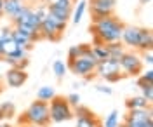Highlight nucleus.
<instances>
[{
	"label": "nucleus",
	"instance_id": "cd10ccee",
	"mask_svg": "<svg viewBox=\"0 0 153 127\" xmlns=\"http://www.w3.org/2000/svg\"><path fill=\"white\" fill-rule=\"evenodd\" d=\"M49 2H52L57 7L66 9V10H73V4H75V0H49Z\"/></svg>",
	"mask_w": 153,
	"mask_h": 127
},
{
	"label": "nucleus",
	"instance_id": "9d476101",
	"mask_svg": "<svg viewBox=\"0 0 153 127\" xmlns=\"http://www.w3.org/2000/svg\"><path fill=\"white\" fill-rule=\"evenodd\" d=\"M28 80V73L26 70H19V68H9L5 73V82L9 87H21L25 85V82Z\"/></svg>",
	"mask_w": 153,
	"mask_h": 127
},
{
	"label": "nucleus",
	"instance_id": "b1692460",
	"mask_svg": "<svg viewBox=\"0 0 153 127\" xmlns=\"http://www.w3.org/2000/svg\"><path fill=\"white\" fill-rule=\"evenodd\" d=\"M66 63H63L61 59H57V61H54V65H52V71H54V75H56V78H59V80H63V77L66 75Z\"/></svg>",
	"mask_w": 153,
	"mask_h": 127
},
{
	"label": "nucleus",
	"instance_id": "6e6552de",
	"mask_svg": "<svg viewBox=\"0 0 153 127\" xmlns=\"http://www.w3.org/2000/svg\"><path fill=\"white\" fill-rule=\"evenodd\" d=\"M96 61L92 59H87V58H76L73 61H68L66 63V68L71 71V73H75L78 77H89V75H94V68H96Z\"/></svg>",
	"mask_w": 153,
	"mask_h": 127
},
{
	"label": "nucleus",
	"instance_id": "e433bc0d",
	"mask_svg": "<svg viewBox=\"0 0 153 127\" xmlns=\"http://www.w3.org/2000/svg\"><path fill=\"white\" fill-rule=\"evenodd\" d=\"M4 14V0H0V16Z\"/></svg>",
	"mask_w": 153,
	"mask_h": 127
},
{
	"label": "nucleus",
	"instance_id": "58836bf2",
	"mask_svg": "<svg viewBox=\"0 0 153 127\" xmlns=\"http://www.w3.org/2000/svg\"><path fill=\"white\" fill-rule=\"evenodd\" d=\"M4 58V49H2V44H0V59Z\"/></svg>",
	"mask_w": 153,
	"mask_h": 127
},
{
	"label": "nucleus",
	"instance_id": "473e14b6",
	"mask_svg": "<svg viewBox=\"0 0 153 127\" xmlns=\"http://www.w3.org/2000/svg\"><path fill=\"white\" fill-rule=\"evenodd\" d=\"M122 78H124V73H113V75H108V77H105V82L115 84V82H120Z\"/></svg>",
	"mask_w": 153,
	"mask_h": 127
},
{
	"label": "nucleus",
	"instance_id": "ddd939ff",
	"mask_svg": "<svg viewBox=\"0 0 153 127\" xmlns=\"http://www.w3.org/2000/svg\"><path fill=\"white\" fill-rule=\"evenodd\" d=\"M31 12H33V5H30V4H25L23 7H21V10H18L12 18H10V21H12V25L14 26H19V25H26L30 19V16H31Z\"/></svg>",
	"mask_w": 153,
	"mask_h": 127
},
{
	"label": "nucleus",
	"instance_id": "79ce46f5",
	"mask_svg": "<svg viewBox=\"0 0 153 127\" xmlns=\"http://www.w3.org/2000/svg\"><path fill=\"white\" fill-rule=\"evenodd\" d=\"M118 127H124V126H122V124H118Z\"/></svg>",
	"mask_w": 153,
	"mask_h": 127
},
{
	"label": "nucleus",
	"instance_id": "37998d69",
	"mask_svg": "<svg viewBox=\"0 0 153 127\" xmlns=\"http://www.w3.org/2000/svg\"><path fill=\"white\" fill-rule=\"evenodd\" d=\"M45 2H49V0H45Z\"/></svg>",
	"mask_w": 153,
	"mask_h": 127
},
{
	"label": "nucleus",
	"instance_id": "6ab92c4d",
	"mask_svg": "<svg viewBox=\"0 0 153 127\" xmlns=\"http://www.w3.org/2000/svg\"><path fill=\"white\" fill-rule=\"evenodd\" d=\"M75 127H101V120L96 117V113L91 117H76Z\"/></svg>",
	"mask_w": 153,
	"mask_h": 127
},
{
	"label": "nucleus",
	"instance_id": "c756f323",
	"mask_svg": "<svg viewBox=\"0 0 153 127\" xmlns=\"http://www.w3.org/2000/svg\"><path fill=\"white\" fill-rule=\"evenodd\" d=\"M7 40H12V28H0V44L7 42Z\"/></svg>",
	"mask_w": 153,
	"mask_h": 127
},
{
	"label": "nucleus",
	"instance_id": "dca6fc26",
	"mask_svg": "<svg viewBox=\"0 0 153 127\" xmlns=\"http://www.w3.org/2000/svg\"><path fill=\"white\" fill-rule=\"evenodd\" d=\"M125 106L127 110H146V108H152V105L143 96H132L125 101Z\"/></svg>",
	"mask_w": 153,
	"mask_h": 127
},
{
	"label": "nucleus",
	"instance_id": "39448f33",
	"mask_svg": "<svg viewBox=\"0 0 153 127\" xmlns=\"http://www.w3.org/2000/svg\"><path fill=\"white\" fill-rule=\"evenodd\" d=\"M120 63V70L124 73V77H139L143 73V61L137 54L134 52H125L122 59L118 61Z\"/></svg>",
	"mask_w": 153,
	"mask_h": 127
},
{
	"label": "nucleus",
	"instance_id": "4be33fe9",
	"mask_svg": "<svg viewBox=\"0 0 153 127\" xmlns=\"http://www.w3.org/2000/svg\"><path fill=\"white\" fill-rule=\"evenodd\" d=\"M85 10H87V0H80L78 4H76V7L75 10H71V14H73V23L75 25H78L80 21H82V18H84V14H85Z\"/></svg>",
	"mask_w": 153,
	"mask_h": 127
},
{
	"label": "nucleus",
	"instance_id": "f3484780",
	"mask_svg": "<svg viewBox=\"0 0 153 127\" xmlns=\"http://www.w3.org/2000/svg\"><path fill=\"white\" fill-rule=\"evenodd\" d=\"M14 117H16V105L12 101L2 103L0 105V122H7Z\"/></svg>",
	"mask_w": 153,
	"mask_h": 127
},
{
	"label": "nucleus",
	"instance_id": "aec40b11",
	"mask_svg": "<svg viewBox=\"0 0 153 127\" xmlns=\"http://www.w3.org/2000/svg\"><path fill=\"white\" fill-rule=\"evenodd\" d=\"M137 85L141 87V96L152 105V101H153V84H148V82H144L143 78L139 77L137 78Z\"/></svg>",
	"mask_w": 153,
	"mask_h": 127
},
{
	"label": "nucleus",
	"instance_id": "2f4dec72",
	"mask_svg": "<svg viewBox=\"0 0 153 127\" xmlns=\"http://www.w3.org/2000/svg\"><path fill=\"white\" fill-rule=\"evenodd\" d=\"M141 61H143V63H146L148 66H152V65H153V52H152V51H144Z\"/></svg>",
	"mask_w": 153,
	"mask_h": 127
},
{
	"label": "nucleus",
	"instance_id": "1a4fd4ad",
	"mask_svg": "<svg viewBox=\"0 0 153 127\" xmlns=\"http://www.w3.org/2000/svg\"><path fill=\"white\" fill-rule=\"evenodd\" d=\"M94 73L96 75H99L101 78L108 77V75H113V73H122V70H120V63L115 61V59L99 61V63L96 65V68H94Z\"/></svg>",
	"mask_w": 153,
	"mask_h": 127
},
{
	"label": "nucleus",
	"instance_id": "20e7f679",
	"mask_svg": "<svg viewBox=\"0 0 153 127\" xmlns=\"http://www.w3.org/2000/svg\"><path fill=\"white\" fill-rule=\"evenodd\" d=\"M65 30H66V23L57 21L56 18H52V16L47 14L45 19L40 23L38 33H40L42 39H47V40H51V42H57V40L63 37Z\"/></svg>",
	"mask_w": 153,
	"mask_h": 127
},
{
	"label": "nucleus",
	"instance_id": "412c9836",
	"mask_svg": "<svg viewBox=\"0 0 153 127\" xmlns=\"http://www.w3.org/2000/svg\"><path fill=\"white\" fill-rule=\"evenodd\" d=\"M54 96H56V92H54V89L51 85H42L37 91V99L38 101H44V103H49Z\"/></svg>",
	"mask_w": 153,
	"mask_h": 127
},
{
	"label": "nucleus",
	"instance_id": "4c0bfd02",
	"mask_svg": "<svg viewBox=\"0 0 153 127\" xmlns=\"http://www.w3.org/2000/svg\"><path fill=\"white\" fill-rule=\"evenodd\" d=\"M0 127H12L10 124H7V122H4V124H0Z\"/></svg>",
	"mask_w": 153,
	"mask_h": 127
},
{
	"label": "nucleus",
	"instance_id": "c9c22d12",
	"mask_svg": "<svg viewBox=\"0 0 153 127\" xmlns=\"http://www.w3.org/2000/svg\"><path fill=\"white\" fill-rule=\"evenodd\" d=\"M2 91H4V78L0 75V94H2Z\"/></svg>",
	"mask_w": 153,
	"mask_h": 127
},
{
	"label": "nucleus",
	"instance_id": "393cba45",
	"mask_svg": "<svg viewBox=\"0 0 153 127\" xmlns=\"http://www.w3.org/2000/svg\"><path fill=\"white\" fill-rule=\"evenodd\" d=\"M101 127H118V110H111L105 122H101Z\"/></svg>",
	"mask_w": 153,
	"mask_h": 127
},
{
	"label": "nucleus",
	"instance_id": "72a5a7b5",
	"mask_svg": "<svg viewBox=\"0 0 153 127\" xmlns=\"http://www.w3.org/2000/svg\"><path fill=\"white\" fill-rule=\"evenodd\" d=\"M141 78H143L144 82H148V84H153V70H146L144 73H141Z\"/></svg>",
	"mask_w": 153,
	"mask_h": 127
},
{
	"label": "nucleus",
	"instance_id": "5701e85b",
	"mask_svg": "<svg viewBox=\"0 0 153 127\" xmlns=\"http://www.w3.org/2000/svg\"><path fill=\"white\" fill-rule=\"evenodd\" d=\"M92 47V54H94L96 61L99 63V61H106V59H110L108 56V49H106V44H101V45H91Z\"/></svg>",
	"mask_w": 153,
	"mask_h": 127
},
{
	"label": "nucleus",
	"instance_id": "9b49d317",
	"mask_svg": "<svg viewBox=\"0 0 153 127\" xmlns=\"http://www.w3.org/2000/svg\"><path fill=\"white\" fill-rule=\"evenodd\" d=\"M139 30L137 26H124V31H122V39L120 42L124 44V47H134L137 45V40H139Z\"/></svg>",
	"mask_w": 153,
	"mask_h": 127
},
{
	"label": "nucleus",
	"instance_id": "4468645a",
	"mask_svg": "<svg viewBox=\"0 0 153 127\" xmlns=\"http://www.w3.org/2000/svg\"><path fill=\"white\" fill-rule=\"evenodd\" d=\"M47 10H49V16L56 18L57 21H63V23H68V19L71 18V10L61 9V7H57L56 4H52V2H47Z\"/></svg>",
	"mask_w": 153,
	"mask_h": 127
},
{
	"label": "nucleus",
	"instance_id": "f704fd0d",
	"mask_svg": "<svg viewBox=\"0 0 153 127\" xmlns=\"http://www.w3.org/2000/svg\"><path fill=\"white\" fill-rule=\"evenodd\" d=\"M96 91H97V92H103V94H106V96L113 94V89L108 87V85H96Z\"/></svg>",
	"mask_w": 153,
	"mask_h": 127
},
{
	"label": "nucleus",
	"instance_id": "a878e982",
	"mask_svg": "<svg viewBox=\"0 0 153 127\" xmlns=\"http://www.w3.org/2000/svg\"><path fill=\"white\" fill-rule=\"evenodd\" d=\"M82 52H84V44L70 47V51H68V61H73V59L80 58V56H82Z\"/></svg>",
	"mask_w": 153,
	"mask_h": 127
},
{
	"label": "nucleus",
	"instance_id": "7ed1b4c3",
	"mask_svg": "<svg viewBox=\"0 0 153 127\" xmlns=\"http://www.w3.org/2000/svg\"><path fill=\"white\" fill-rule=\"evenodd\" d=\"M49 117H51V122L61 124V122L71 120L75 115H73V108L68 105L66 98L56 94L54 98L49 101Z\"/></svg>",
	"mask_w": 153,
	"mask_h": 127
},
{
	"label": "nucleus",
	"instance_id": "0eeeda50",
	"mask_svg": "<svg viewBox=\"0 0 153 127\" xmlns=\"http://www.w3.org/2000/svg\"><path fill=\"white\" fill-rule=\"evenodd\" d=\"M152 115H153L152 108H146V110H127L122 126L124 127H144V124L153 118Z\"/></svg>",
	"mask_w": 153,
	"mask_h": 127
},
{
	"label": "nucleus",
	"instance_id": "a19ab883",
	"mask_svg": "<svg viewBox=\"0 0 153 127\" xmlns=\"http://www.w3.org/2000/svg\"><path fill=\"white\" fill-rule=\"evenodd\" d=\"M21 127H38V126H31V124H25V126H21Z\"/></svg>",
	"mask_w": 153,
	"mask_h": 127
},
{
	"label": "nucleus",
	"instance_id": "423d86ee",
	"mask_svg": "<svg viewBox=\"0 0 153 127\" xmlns=\"http://www.w3.org/2000/svg\"><path fill=\"white\" fill-rule=\"evenodd\" d=\"M87 4H91V16H92V23H94L101 18L113 16L117 0H89Z\"/></svg>",
	"mask_w": 153,
	"mask_h": 127
},
{
	"label": "nucleus",
	"instance_id": "2eb2a0df",
	"mask_svg": "<svg viewBox=\"0 0 153 127\" xmlns=\"http://www.w3.org/2000/svg\"><path fill=\"white\" fill-rule=\"evenodd\" d=\"M106 49H108V56H110V59H115V61H120L122 56L125 54V47L122 45V42H111V44H106Z\"/></svg>",
	"mask_w": 153,
	"mask_h": 127
},
{
	"label": "nucleus",
	"instance_id": "ea45409f",
	"mask_svg": "<svg viewBox=\"0 0 153 127\" xmlns=\"http://www.w3.org/2000/svg\"><path fill=\"white\" fill-rule=\"evenodd\" d=\"M139 2H141V4H143V5H144V4H150L152 0H139Z\"/></svg>",
	"mask_w": 153,
	"mask_h": 127
},
{
	"label": "nucleus",
	"instance_id": "bb28decb",
	"mask_svg": "<svg viewBox=\"0 0 153 127\" xmlns=\"http://www.w3.org/2000/svg\"><path fill=\"white\" fill-rule=\"evenodd\" d=\"M2 49H4V56H10L14 51L18 49V45H16V42H14V40H7V42H4V44H2Z\"/></svg>",
	"mask_w": 153,
	"mask_h": 127
},
{
	"label": "nucleus",
	"instance_id": "f257e3e1",
	"mask_svg": "<svg viewBox=\"0 0 153 127\" xmlns=\"http://www.w3.org/2000/svg\"><path fill=\"white\" fill-rule=\"evenodd\" d=\"M124 26H125L124 23L113 14V16L101 18V19L94 21V23L89 26V31H91V35L96 37L99 42H103V44H111V42H120Z\"/></svg>",
	"mask_w": 153,
	"mask_h": 127
},
{
	"label": "nucleus",
	"instance_id": "f8f14e48",
	"mask_svg": "<svg viewBox=\"0 0 153 127\" xmlns=\"http://www.w3.org/2000/svg\"><path fill=\"white\" fill-rule=\"evenodd\" d=\"M153 47V35L150 28H141L139 30V40H137V45L136 49H139L141 52L144 51H152Z\"/></svg>",
	"mask_w": 153,
	"mask_h": 127
},
{
	"label": "nucleus",
	"instance_id": "7c9ffc66",
	"mask_svg": "<svg viewBox=\"0 0 153 127\" xmlns=\"http://www.w3.org/2000/svg\"><path fill=\"white\" fill-rule=\"evenodd\" d=\"M66 101L70 106H78L80 105V96H78V92H71L70 96H66Z\"/></svg>",
	"mask_w": 153,
	"mask_h": 127
},
{
	"label": "nucleus",
	"instance_id": "f03ea898",
	"mask_svg": "<svg viewBox=\"0 0 153 127\" xmlns=\"http://www.w3.org/2000/svg\"><path fill=\"white\" fill-rule=\"evenodd\" d=\"M25 124H31V126L38 127H47L51 124V117H49V103L44 101H33L28 106V110L19 117V126Z\"/></svg>",
	"mask_w": 153,
	"mask_h": 127
},
{
	"label": "nucleus",
	"instance_id": "a211bd4d",
	"mask_svg": "<svg viewBox=\"0 0 153 127\" xmlns=\"http://www.w3.org/2000/svg\"><path fill=\"white\" fill-rule=\"evenodd\" d=\"M25 4L21 0H4V14H7L9 18H12L18 10H21Z\"/></svg>",
	"mask_w": 153,
	"mask_h": 127
},
{
	"label": "nucleus",
	"instance_id": "c85d7f7f",
	"mask_svg": "<svg viewBox=\"0 0 153 127\" xmlns=\"http://www.w3.org/2000/svg\"><path fill=\"white\" fill-rule=\"evenodd\" d=\"M73 115L76 117H91V115H94V111H91L87 106H82V105H78L75 106V111H73Z\"/></svg>",
	"mask_w": 153,
	"mask_h": 127
}]
</instances>
